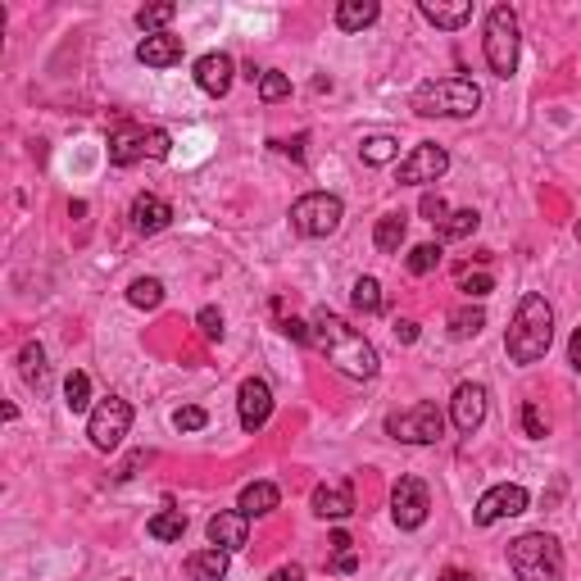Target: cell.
Listing matches in <instances>:
<instances>
[{"mask_svg": "<svg viewBox=\"0 0 581 581\" xmlns=\"http://www.w3.org/2000/svg\"><path fill=\"white\" fill-rule=\"evenodd\" d=\"M309 332H314V341L327 355V364L336 368V373L355 377V382H373L377 368H382V359H377V345L368 341L359 327H350L341 314H332V309H318L314 323H309Z\"/></svg>", "mask_w": 581, "mask_h": 581, "instance_id": "6da1fadb", "label": "cell"}, {"mask_svg": "<svg viewBox=\"0 0 581 581\" xmlns=\"http://www.w3.org/2000/svg\"><path fill=\"white\" fill-rule=\"evenodd\" d=\"M554 345V309L541 291H527L513 309V323L504 332V350L513 364H541Z\"/></svg>", "mask_w": 581, "mask_h": 581, "instance_id": "7a4b0ae2", "label": "cell"}, {"mask_svg": "<svg viewBox=\"0 0 581 581\" xmlns=\"http://www.w3.org/2000/svg\"><path fill=\"white\" fill-rule=\"evenodd\" d=\"M409 109L423 119H473L482 109V87L473 78H432L414 87Z\"/></svg>", "mask_w": 581, "mask_h": 581, "instance_id": "3957f363", "label": "cell"}, {"mask_svg": "<svg viewBox=\"0 0 581 581\" xmlns=\"http://www.w3.org/2000/svg\"><path fill=\"white\" fill-rule=\"evenodd\" d=\"M518 46H522V32H518V14L509 5H491L482 23V55L491 64L495 78H513L518 73Z\"/></svg>", "mask_w": 581, "mask_h": 581, "instance_id": "277c9868", "label": "cell"}, {"mask_svg": "<svg viewBox=\"0 0 581 581\" xmlns=\"http://www.w3.org/2000/svg\"><path fill=\"white\" fill-rule=\"evenodd\" d=\"M509 568L518 581H563V550L550 532H527L509 545Z\"/></svg>", "mask_w": 581, "mask_h": 581, "instance_id": "5b68a950", "label": "cell"}, {"mask_svg": "<svg viewBox=\"0 0 581 581\" xmlns=\"http://www.w3.org/2000/svg\"><path fill=\"white\" fill-rule=\"evenodd\" d=\"M109 164L114 168H132L137 159H168L173 155V137L164 128H137V123H119L109 132Z\"/></svg>", "mask_w": 581, "mask_h": 581, "instance_id": "8992f818", "label": "cell"}, {"mask_svg": "<svg viewBox=\"0 0 581 581\" xmlns=\"http://www.w3.org/2000/svg\"><path fill=\"white\" fill-rule=\"evenodd\" d=\"M386 436H395V441H404V445H436L445 436V414L432 400H418V404H409V409L386 418Z\"/></svg>", "mask_w": 581, "mask_h": 581, "instance_id": "52a82bcc", "label": "cell"}, {"mask_svg": "<svg viewBox=\"0 0 581 581\" xmlns=\"http://www.w3.org/2000/svg\"><path fill=\"white\" fill-rule=\"evenodd\" d=\"M128 432H132V404L123 400V395H105V400L91 409V418H87L91 445H96L100 454H109V450H119Z\"/></svg>", "mask_w": 581, "mask_h": 581, "instance_id": "ba28073f", "label": "cell"}, {"mask_svg": "<svg viewBox=\"0 0 581 581\" xmlns=\"http://www.w3.org/2000/svg\"><path fill=\"white\" fill-rule=\"evenodd\" d=\"M341 218H345V205L336 196H327V191H309V196H300L291 205V227H296L300 237H332L336 227H341Z\"/></svg>", "mask_w": 581, "mask_h": 581, "instance_id": "9c48e42d", "label": "cell"}, {"mask_svg": "<svg viewBox=\"0 0 581 581\" xmlns=\"http://www.w3.org/2000/svg\"><path fill=\"white\" fill-rule=\"evenodd\" d=\"M432 513V491H427L423 477H400L391 491V518L400 532H418Z\"/></svg>", "mask_w": 581, "mask_h": 581, "instance_id": "30bf717a", "label": "cell"}, {"mask_svg": "<svg viewBox=\"0 0 581 581\" xmlns=\"http://www.w3.org/2000/svg\"><path fill=\"white\" fill-rule=\"evenodd\" d=\"M445 168H450L445 146H436V141H418V146L400 159V187H432L436 178H445Z\"/></svg>", "mask_w": 581, "mask_h": 581, "instance_id": "8fae6325", "label": "cell"}, {"mask_svg": "<svg viewBox=\"0 0 581 581\" xmlns=\"http://www.w3.org/2000/svg\"><path fill=\"white\" fill-rule=\"evenodd\" d=\"M518 513H527V491H522L518 482H500V486H491V491L477 500L473 522H477V527H495L500 518H518Z\"/></svg>", "mask_w": 581, "mask_h": 581, "instance_id": "7c38bea8", "label": "cell"}, {"mask_svg": "<svg viewBox=\"0 0 581 581\" xmlns=\"http://www.w3.org/2000/svg\"><path fill=\"white\" fill-rule=\"evenodd\" d=\"M486 409H491V391H486L482 382L454 386V395H450V423L459 427L463 436H473L477 427L486 423Z\"/></svg>", "mask_w": 581, "mask_h": 581, "instance_id": "4fadbf2b", "label": "cell"}, {"mask_svg": "<svg viewBox=\"0 0 581 581\" xmlns=\"http://www.w3.org/2000/svg\"><path fill=\"white\" fill-rule=\"evenodd\" d=\"M237 418L246 432H259V427L273 418V386L264 377H246L237 386Z\"/></svg>", "mask_w": 581, "mask_h": 581, "instance_id": "5bb4252c", "label": "cell"}, {"mask_svg": "<svg viewBox=\"0 0 581 581\" xmlns=\"http://www.w3.org/2000/svg\"><path fill=\"white\" fill-rule=\"evenodd\" d=\"M205 532H209V545L237 554V550H246V541H250V518L241 509H218L214 518H209Z\"/></svg>", "mask_w": 581, "mask_h": 581, "instance_id": "9a60e30c", "label": "cell"}, {"mask_svg": "<svg viewBox=\"0 0 581 581\" xmlns=\"http://www.w3.org/2000/svg\"><path fill=\"white\" fill-rule=\"evenodd\" d=\"M232 78H237V64H232V55H223V50H209V55H200L196 60V87L205 91V96H227L232 91Z\"/></svg>", "mask_w": 581, "mask_h": 581, "instance_id": "2e32d148", "label": "cell"}, {"mask_svg": "<svg viewBox=\"0 0 581 581\" xmlns=\"http://www.w3.org/2000/svg\"><path fill=\"white\" fill-rule=\"evenodd\" d=\"M309 509L318 513V518H332V522H341V518H350V513L359 509L355 504V486L350 482H323V486H314V500H309Z\"/></svg>", "mask_w": 581, "mask_h": 581, "instance_id": "e0dca14e", "label": "cell"}, {"mask_svg": "<svg viewBox=\"0 0 581 581\" xmlns=\"http://www.w3.org/2000/svg\"><path fill=\"white\" fill-rule=\"evenodd\" d=\"M418 14L441 32H459L473 23V0H418Z\"/></svg>", "mask_w": 581, "mask_h": 581, "instance_id": "ac0fdd59", "label": "cell"}, {"mask_svg": "<svg viewBox=\"0 0 581 581\" xmlns=\"http://www.w3.org/2000/svg\"><path fill=\"white\" fill-rule=\"evenodd\" d=\"M128 218H132V227H137L141 237H155V232H164V227L173 223V205L159 200V196H150V191H141V196L132 200Z\"/></svg>", "mask_w": 581, "mask_h": 581, "instance_id": "d6986e66", "label": "cell"}, {"mask_svg": "<svg viewBox=\"0 0 581 581\" xmlns=\"http://www.w3.org/2000/svg\"><path fill=\"white\" fill-rule=\"evenodd\" d=\"M182 55H187V46H182V37H173V32L141 37V46H137V60L146 64V69H173V64H182Z\"/></svg>", "mask_w": 581, "mask_h": 581, "instance_id": "ffe728a7", "label": "cell"}, {"mask_svg": "<svg viewBox=\"0 0 581 581\" xmlns=\"http://www.w3.org/2000/svg\"><path fill=\"white\" fill-rule=\"evenodd\" d=\"M227 563H232V554L227 550H218V545H209V550H196V554H187V577L191 581H223L227 577Z\"/></svg>", "mask_w": 581, "mask_h": 581, "instance_id": "44dd1931", "label": "cell"}, {"mask_svg": "<svg viewBox=\"0 0 581 581\" xmlns=\"http://www.w3.org/2000/svg\"><path fill=\"white\" fill-rule=\"evenodd\" d=\"M19 377L28 391H46L50 386V364H46V350H41V341H28L19 350Z\"/></svg>", "mask_w": 581, "mask_h": 581, "instance_id": "7402d4cb", "label": "cell"}, {"mask_svg": "<svg viewBox=\"0 0 581 581\" xmlns=\"http://www.w3.org/2000/svg\"><path fill=\"white\" fill-rule=\"evenodd\" d=\"M377 14H382V5L377 0H341L336 5V28L341 32H364L377 23Z\"/></svg>", "mask_w": 581, "mask_h": 581, "instance_id": "603a6c76", "label": "cell"}, {"mask_svg": "<svg viewBox=\"0 0 581 581\" xmlns=\"http://www.w3.org/2000/svg\"><path fill=\"white\" fill-rule=\"evenodd\" d=\"M277 504H282V491H277L273 482H250L246 491H241V504L237 509L246 513V518H264V513H273Z\"/></svg>", "mask_w": 581, "mask_h": 581, "instance_id": "cb8c5ba5", "label": "cell"}, {"mask_svg": "<svg viewBox=\"0 0 581 581\" xmlns=\"http://www.w3.org/2000/svg\"><path fill=\"white\" fill-rule=\"evenodd\" d=\"M404 237H409V218H404V214H382V218H377L373 241H377V250H382V255H400Z\"/></svg>", "mask_w": 581, "mask_h": 581, "instance_id": "d4e9b609", "label": "cell"}, {"mask_svg": "<svg viewBox=\"0 0 581 581\" xmlns=\"http://www.w3.org/2000/svg\"><path fill=\"white\" fill-rule=\"evenodd\" d=\"M359 159H364L368 168H382V164H391V159H400V141H395L391 132H373V137L359 141Z\"/></svg>", "mask_w": 581, "mask_h": 581, "instance_id": "484cf974", "label": "cell"}, {"mask_svg": "<svg viewBox=\"0 0 581 581\" xmlns=\"http://www.w3.org/2000/svg\"><path fill=\"white\" fill-rule=\"evenodd\" d=\"M350 305H355V314H382L386 300H382V282L377 277H359L355 286H350Z\"/></svg>", "mask_w": 581, "mask_h": 581, "instance_id": "4316f807", "label": "cell"}, {"mask_svg": "<svg viewBox=\"0 0 581 581\" xmlns=\"http://www.w3.org/2000/svg\"><path fill=\"white\" fill-rule=\"evenodd\" d=\"M450 336L454 341H468V336H477L486 327V314H482V305H459V309H450Z\"/></svg>", "mask_w": 581, "mask_h": 581, "instance_id": "83f0119b", "label": "cell"}, {"mask_svg": "<svg viewBox=\"0 0 581 581\" xmlns=\"http://www.w3.org/2000/svg\"><path fill=\"white\" fill-rule=\"evenodd\" d=\"M146 532L155 536V541H182V532H187V513H182V509L155 513V518L146 522Z\"/></svg>", "mask_w": 581, "mask_h": 581, "instance_id": "f1b7e54d", "label": "cell"}, {"mask_svg": "<svg viewBox=\"0 0 581 581\" xmlns=\"http://www.w3.org/2000/svg\"><path fill=\"white\" fill-rule=\"evenodd\" d=\"M64 404H69V414H87L91 409V377L78 373V368L64 377Z\"/></svg>", "mask_w": 581, "mask_h": 581, "instance_id": "f546056e", "label": "cell"}, {"mask_svg": "<svg viewBox=\"0 0 581 581\" xmlns=\"http://www.w3.org/2000/svg\"><path fill=\"white\" fill-rule=\"evenodd\" d=\"M477 227H482V214H477V209H454V214L441 223V237L445 241H468Z\"/></svg>", "mask_w": 581, "mask_h": 581, "instance_id": "4dcf8cb0", "label": "cell"}, {"mask_svg": "<svg viewBox=\"0 0 581 581\" xmlns=\"http://www.w3.org/2000/svg\"><path fill=\"white\" fill-rule=\"evenodd\" d=\"M173 19H178V5H168V0H164V5H141V10H137V28L146 32V37L164 32Z\"/></svg>", "mask_w": 581, "mask_h": 581, "instance_id": "1f68e13d", "label": "cell"}, {"mask_svg": "<svg viewBox=\"0 0 581 581\" xmlns=\"http://www.w3.org/2000/svg\"><path fill=\"white\" fill-rule=\"evenodd\" d=\"M128 300L137 309H159L164 305V282H159V277H137V282L128 286Z\"/></svg>", "mask_w": 581, "mask_h": 581, "instance_id": "d6a6232c", "label": "cell"}, {"mask_svg": "<svg viewBox=\"0 0 581 581\" xmlns=\"http://www.w3.org/2000/svg\"><path fill=\"white\" fill-rule=\"evenodd\" d=\"M436 264H441V246H436V241H423V246H414V250H409V259H404V268H409L414 277H427Z\"/></svg>", "mask_w": 581, "mask_h": 581, "instance_id": "836d02e7", "label": "cell"}, {"mask_svg": "<svg viewBox=\"0 0 581 581\" xmlns=\"http://www.w3.org/2000/svg\"><path fill=\"white\" fill-rule=\"evenodd\" d=\"M286 96H291V78L277 69H264V78H259V100H264V105H277V100H286Z\"/></svg>", "mask_w": 581, "mask_h": 581, "instance_id": "e575fe53", "label": "cell"}, {"mask_svg": "<svg viewBox=\"0 0 581 581\" xmlns=\"http://www.w3.org/2000/svg\"><path fill=\"white\" fill-rule=\"evenodd\" d=\"M522 432L532 436V441H545V436H550V423H545V414H541V409H536L532 400L522 404Z\"/></svg>", "mask_w": 581, "mask_h": 581, "instance_id": "d590c367", "label": "cell"}, {"mask_svg": "<svg viewBox=\"0 0 581 581\" xmlns=\"http://www.w3.org/2000/svg\"><path fill=\"white\" fill-rule=\"evenodd\" d=\"M205 423H209V414L200 404H182L178 414H173V427H178V432H200Z\"/></svg>", "mask_w": 581, "mask_h": 581, "instance_id": "8d00e7d4", "label": "cell"}, {"mask_svg": "<svg viewBox=\"0 0 581 581\" xmlns=\"http://www.w3.org/2000/svg\"><path fill=\"white\" fill-rule=\"evenodd\" d=\"M459 291H468L473 300H482V296L495 291V277L491 273H459Z\"/></svg>", "mask_w": 581, "mask_h": 581, "instance_id": "74e56055", "label": "cell"}, {"mask_svg": "<svg viewBox=\"0 0 581 581\" xmlns=\"http://www.w3.org/2000/svg\"><path fill=\"white\" fill-rule=\"evenodd\" d=\"M418 214H423L432 227H441L445 218H450V205H445V200L436 196V191H427V196H423V205H418Z\"/></svg>", "mask_w": 581, "mask_h": 581, "instance_id": "f35d334b", "label": "cell"}, {"mask_svg": "<svg viewBox=\"0 0 581 581\" xmlns=\"http://www.w3.org/2000/svg\"><path fill=\"white\" fill-rule=\"evenodd\" d=\"M196 323H200V332H205L209 341H223V314H218L214 305H209V309H200V314H196Z\"/></svg>", "mask_w": 581, "mask_h": 581, "instance_id": "ab89813d", "label": "cell"}, {"mask_svg": "<svg viewBox=\"0 0 581 581\" xmlns=\"http://www.w3.org/2000/svg\"><path fill=\"white\" fill-rule=\"evenodd\" d=\"M282 332L291 336V341H300V345H309V341H314V332H309V323H300V318H282Z\"/></svg>", "mask_w": 581, "mask_h": 581, "instance_id": "60d3db41", "label": "cell"}, {"mask_svg": "<svg viewBox=\"0 0 581 581\" xmlns=\"http://www.w3.org/2000/svg\"><path fill=\"white\" fill-rule=\"evenodd\" d=\"M395 341H404V345L418 341V323H414V318H400V323H395Z\"/></svg>", "mask_w": 581, "mask_h": 581, "instance_id": "b9f144b4", "label": "cell"}, {"mask_svg": "<svg viewBox=\"0 0 581 581\" xmlns=\"http://www.w3.org/2000/svg\"><path fill=\"white\" fill-rule=\"evenodd\" d=\"M268 581H305V568H300V563H286V568H277Z\"/></svg>", "mask_w": 581, "mask_h": 581, "instance_id": "7bdbcfd3", "label": "cell"}, {"mask_svg": "<svg viewBox=\"0 0 581 581\" xmlns=\"http://www.w3.org/2000/svg\"><path fill=\"white\" fill-rule=\"evenodd\" d=\"M568 364H572V368H577V373H581V327H577V332L568 336Z\"/></svg>", "mask_w": 581, "mask_h": 581, "instance_id": "ee69618b", "label": "cell"}, {"mask_svg": "<svg viewBox=\"0 0 581 581\" xmlns=\"http://www.w3.org/2000/svg\"><path fill=\"white\" fill-rule=\"evenodd\" d=\"M332 568H336V572H345V577H350V572L359 568V554H355V550H350V554H336V563H332Z\"/></svg>", "mask_w": 581, "mask_h": 581, "instance_id": "f6af8a7d", "label": "cell"}, {"mask_svg": "<svg viewBox=\"0 0 581 581\" xmlns=\"http://www.w3.org/2000/svg\"><path fill=\"white\" fill-rule=\"evenodd\" d=\"M350 545H355V541H350L345 532H332V550H336V554H350Z\"/></svg>", "mask_w": 581, "mask_h": 581, "instance_id": "bcb514c9", "label": "cell"}, {"mask_svg": "<svg viewBox=\"0 0 581 581\" xmlns=\"http://www.w3.org/2000/svg\"><path fill=\"white\" fill-rule=\"evenodd\" d=\"M441 581H477V577H473V572H463V568H445Z\"/></svg>", "mask_w": 581, "mask_h": 581, "instance_id": "7dc6e473", "label": "cell"}, {"mask_svg": "<svg viewBox=\"0 0 581 581\" xmlns=\"http://www.w3.org/2000/svg\"><path fill=\"white\" fill-rule=\"evenodd\" d=\"M577 241H581V218H577Z\"/></svg>", "mask_w": 581, "mask_h": 581, "instance_id": "c3c4849f", "label": "cell"}, {"mask_svg": "<svg viewBox=\"0 0 581 581\" xmlns=\"http://www.w3.org/2000/svg\"><path fill=\"white\" fill-rule=\"evenodd\" d=\"M128 581H132V577H128Z\"/></svg>", "mask_w": 581, "mask_h": 581, "instance_id": "681fc988", "label": "cell"}]
</instances>
